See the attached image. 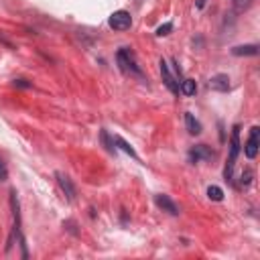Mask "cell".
<instances>
[{
    "mask_svg": "<svg viewBox=\"0 0 260 260\" xmlns=\"http://www.w3.org/2000/svg\"><path fill=\"white\" fill-rule=\"evenodd\" d=\"M114 142H116V144H120V148L124 150V153H128L130 157H134V159H136V153H134V148H132V146H130L128 142H124V140H122L120 136H114Z\"/></svg>",
    "mask_w": 260,
    "mask_h": 260,
    "instance_id": "cell-14",
    "label": "cell"
},
{
    "mask_svg": "<svg viewBox=\"0 0 260 260\" xmlns=\"http://www.w3.org/2000/svg\"><path fill=\"white\" fill-rule=\"evenodd\" d=\"M232 55L242 57V55H258V45H238L232 49Z\"/></svg>",
    "mask_w": 260,
    "mask_h": 260,
    "instance_id": "cell-11",
    "label": "cell"
},
{
    "mask_svg": "<svg viewBox=\"0 0 260 260\" xmlns=\"http://www.w3.org/2000/svg\"><path fill=\"white\" fill-rule=\"evenodd\" d=\"M108 25H110L114 31H128L132 27V16H130V12H126V10H116V12L110 14V18H108Z\"/></svg>",
    "mask_w": 260,
    "mask_h": 260,
    "instance_id": "cell-3",
    "label": "cell"
},
{
    "mask_svg": "<svg viewBox=\"0 0 260 260\" xmlns=\"http://www.w3.org/2000/svg\"><path fill=\"white\" fill-rule=\"evenodd\" d=\"M215 157V153L207 146V144H197L195 148H191V153H189V159H191V163H197V161H209V159H213Z\"/></svg>",
    "mask_w": 260,
    "mask_h": 260,
    "instance_id": "cell-6",
    "label": "cell"
},
{
    "mask_svg": "<svg viewBox=\"0 0 260 260\" xmlns=\"http://www.w3.org/2000/svg\"><path fill=\"white\" fill-rule=\"evenodd\" d=\"M207 197H209L211 201H222V199H224V191H222L220 187L211 185V187H207Z\"/></svg>",
    "mask_w": 260,
    "mask_h": 260,
    "instance_id": "cell-13",
    "label": "cell"
},
{
    "mask_svg": "<svg viewBox=\"0 0 260 260\" xmlns=\"http://www.w3.org/2000/svg\"><path fill=\"white\" fill-rule=\"evenodd\" d=\"M258 146H260V128L258 126H252L250 128V136L244 144V155L248 159H256L258 155Z\"/></svg>",
    "mask_w": 260,
    "mask_h": 260,
    "instance_id": "cell-4",
    "label": "cell"
},
{
    "mask_svg": "<svg viewBox=\"0 0 260 260\" xmlns=\"http://www.w3.org/2000/svg\"><path fill=\"white\" fill-rule=\"evenodd\" d=\"M14 85H18V88H31V83H27L25 79H16Z\"/></svg>",
    "mask_w": 260,
    "mask_h": 260,
    "instance_id": "cell-18",
    "label": "cell"
},
{
    "mask_svg": "<svg viewBox=\"0 0 260 260\" xmlns=\"http://www.w3.org/2000/svg\"><path fill=\"white\" fill-rule=\"evenodd\" d=\"M8 179V171H6V165L0 161V181H6Z\"/></svg>",
    "mask_w": 260,
    "mask_h": 260,
    "instance_id": "cell-17",
    "label": "cell"
},
{
    "mask_svg": "<svg viewBox=\"0 0 260 260\" xmlns=\"http://www.w3.org/2000/svg\"><path fill=\"white\" fill-rule=\"evenodd\" d=\"M159 65H161V75H163V81H165V85H167V88H169L173 94L177 96V94L181 92V90H179V81H177V77H175V75H173V73L169 71V65H167L163 59H161V63H159Z\"/></svg>",
    "mask_w": 260,
    "mask_h": 260,
    "instance_id": "cell-5",
    "label": "cell"
},
{
    "mask_svg": "<svg viewBox=\"0 0 260 260\" xmlns=\"http://www.w3.org/2000/svg\"><path fill=\"white\" fill-rule=\"evenodd\" d=\"M116 59H118V65H120V69L124 73H130V75H134V77H142V69L138 67L136 57H134V53L130 51V49H120Z\"/></svg>",
    "mask_w": 260,
    "mask_h": 260,
    "instance_id": "cell-2",
    "label": "cell"
},
{
    "mask_svg": "<svg viewBox=\"0 0 260 260\" xmlns=\"http://www.w3.org/2000/svg\"><path fill=\"white\" fill-rule=\"evenodd\" d=\"M209 88L211 90H218V92H228L230 90V77L226 73H218V75H213L209 79Z\"/></svg>",
    "mask_w": 260,
    "mask_h": 260,
    "instance_id": "cell-9",
    "label": "cell"
},
{
    "mask_svg": "<svg viewBox=\"0 0 260 260\" xmlns=\"http://www.w3.org/2000/svg\"><path fill=\"white\" fill-rule=\"evenodd\" d=\"M155 203L163 209V211H167V213H171V215H179V207H177V203L173 201L169 195H155Z\"/></svg>",
    "mask_w": 260,
    "mask_h": 260,
    "instance_id": "cell-8",
    "label": "cell"
},
{
    "mask_svg": "<svg viewBox=\"0 0 260 260\" xmlns=\"http://www.w3.org/2000/svg\"><path fill=\"white\" fill-rule=\"evenodd\" d=\"M240 126H234V130H232V140H230V157H228V163H226V169H224V177H226V181H230L232 179V169H234V165H236V159H238V155H240Z\"/></svg>",
    "mask_w": 260,
    "mask_h": 260,
    "instance_id": "cell-1",
    "label": "cell"
},
{
    "mask_svg": "<svg viewBox=\"0 0 260 260\" xmlns=\"http://www.w3.org/2000/svg\"><path fill=\"white\" fill-rule=\"evenodd\" d=\"M171 31H173V23H165V25H161L157 29V37H167Z\"/></svg>",
    "mask_w": 260,
    "mask_h": 260,
    "instance_id": "cell-15",
    "label": "cell"
},
{
    "mask_svg": "<svg viewBox=\"0 0 260 260\" xmlns=\"http://www.w3.org/2000/svg\"><path fill=\"white\" fill-rule=\"evenodd\" d=\"M205 6V0H197V8H203Z\"/></svg>",
    "mask_w": 260,
    "mask_h": 260,
    "instance_id": "cell-19",
    "label": "cell"
},
{
    "mask_svg": "<svg viewBox=\"0 0 260 260\" xmlns=\"http://www.w3.org/2000/svg\"><path fill=\"white\" fill-rule=\"evenodd\" d=\"M179 90L185 96H195V92H197V83H195V79H183Z\"/></svg>",
    "mask_w": 260,
    "mask_h": 260,
    "instance_id": "cell-12",
    "label": "cell"
},
{
    "mask_svg": "<svg viewBox=\"0 0 260 260\" xmlns=\"http://www.w3.org/2000/svg\"><path fill=\"white\" fill-rule=\"evenodd\" d=\"M185 124H187V130H189V134H193V136H197L199 132H201V124L195 120V116L191 114V112H187L185 114Z\"/></svg>",
    "mask_w": 260,
    "mask_h": 260,
    "instance_id": "cell-10",
    "label": "cell"
},
{
    "mask_svg": "<svg viewBox=\"0 0 260 260\" xmlns=\"http://www.w3.org/2000/svg\"><path fill=\"white\" fill-rule=\"evenodd\" d=\"M55 177H57V181H59V185H61L63 193L67 195V199H69V201H73V199H75V187H73L71 179H69L67 175H65V173H61V171H57V173H55Z\"/></svg>",
    "mask_w": 260,
    "mask_h": 260,
    "instance_id": "cell-7",
    "label": "cell"
},
{
    "mask_svg": "<svg viewBox=\"0 0 260 260\" xmlns=\"http://www.w3.org/2000/svg\"><path fill=\"white\" fill-rule=\"evenodd\" d=\"M250 181H252V171H250V169H246V171L242 173V179H240V183H242V185H250Z\"/></svg>",
    "mask_w": 260,
    "mask_h": 260,
    "instance_id": "cell-16",
    "label": "cell"
}]
</instances>
